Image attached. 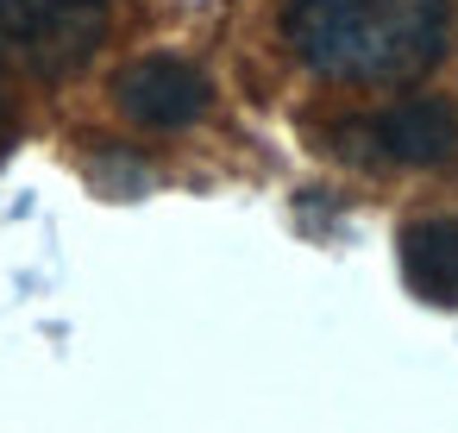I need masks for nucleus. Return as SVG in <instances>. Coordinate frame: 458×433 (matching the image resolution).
I'll return each instance as SVG.
<instances>
[{"label":"nucleus","mask_w":458,"mask_h":433,"mask_svg":"<svg viewBox=\"0 0 458 433\" xmlns=\"http://www.w3.org/2000/svg\"><path fill=\"white\" fill-rule=\"evenodd\" d=\"M452 32L445 0H289L283 38L327 82H414Z\"/></svg>","instance_id":"nucleus-1"},{"label":"nucleus","mask_w":458,"mask_h":433,"mask_svg":"<svg viewBox=\"0 0 458 433\" xmlns=\"http://www.w3.org/2000/svg\"><path fill=\"white\" fill-rule=\"evenodd\" d=\"M107 20L114 0H0V57L32 76H64L95 57Z\"/></svg>","instance_id":"nucleus-2"},{"label":"nucleus","mask_w":458,"mask_h":433,"mask_svg":"<svg viewBox=\"0 0 458 433\" xmlns=\"http://www.w3.org/2000/svg\"><path fill=\"white\" fill-rule=\"evenodd\" d=\"M114 101H120L126 120H139V126H151V132H176V126H195V120L208 114L214 89H208V76H201L195 64H182V57H145V64H132V70L114 82Z\"/></svg>","instance_id":"nucleus-3"},{"label":"nucleus","mask_w":458,"mask_h":433,"mask_svg":"<svg viewBox=\"0 0 458 433\" xmlns=\"http://www.w3.org/2000/svg\"><path fill=\"white\" fill-rule=\"evenodd\" d=\"M352 139H364L389 164H445L458 151V107L439 95H414V101H395L389 114L352 126Z\"/></svg>","instance_id":"nucleus-4"},{"label":"nucleus","mask_w":458,"mask_h":433,"mask_svg":"<svg viewBox=\"0 0 458 433\" xmlns=\"http://www.w3.org/2000/svg\"><path fill=\"white\" fill-rule=\"evenodd\" d=\"M402 276L420 301L458 308V220H414L402 233Z\"/></svg>","instance_id":"nucleus-5"},{"label":"nucleus","mask_w":458,"mask_h":433,"mask_svg":"<svg viewBox=\"0 0 458 433\" xmlns=\"http://www.w3.org/2000/svg\"><path fill=\"white\" fill-rule=\"evenodd\" d=\"M13 151V114H7V101H0V157Z\"/></svg>","instance_id":"nucleus-6"}]
</instances>
